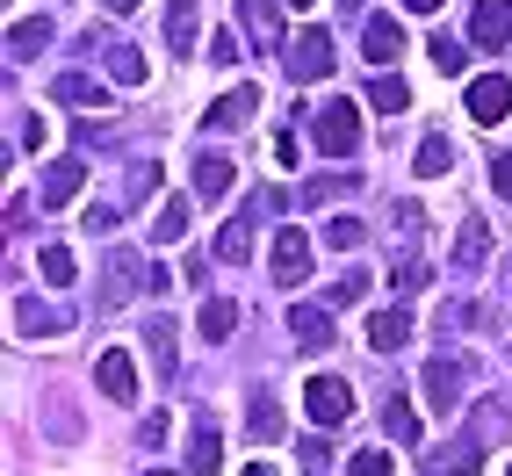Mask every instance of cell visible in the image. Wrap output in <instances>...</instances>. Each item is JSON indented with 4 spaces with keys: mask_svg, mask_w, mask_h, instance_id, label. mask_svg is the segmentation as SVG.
Returning a JSON list of instances; mask_svg holds the SVG:
<instances>
[{
    "mask_svg": "<svg viewBox=\"0 0 512 476\" xmlns=\"http://www.w3.org/2000/svg\"><path fill=\"white\" fill-rule=\"evenodd\" d=\"M282 65H289V80H303V87H311V80H325L332 65H339V51H332V37H325V29H303V37L282 51Z\"/></svg>",
    "mask_w": 512,
    "mask_h": 476,
    "instance_id": "1",
    "label": "cell"
},
{
    "mask_svg": "<svg viewBox=\"0 0 512 476\" xmlns=\"http://www.w3.org/2000/svg\"><path fill=\"white\" fill-rule=\"evenodd\" d=\"M303 412H311V426H347L354 419V390L339 376H311L303 383Z\"/></svg>",
    "mask_w": 512,
    "mask_h": 476,
    "instance_id": "2",
    "label": "cell"
},
{
    "mask_svg": "<svg viewBox=\"0 0 512 476\" xmlns=\"http://www.w3.org/2000/svg\"><path fill=\"white\" fill-rule=\"evenodd\" d=\"M361 145V116H354V101H332V109H318V152L325 159H347Z\"/></svg>",
    "mask_w": 512,
    "mask_h": 476,
    "instance_id": "3",
    "label": "cell"
},
{
    "mask_svg": "<svg viewBox=\"0 0 512 476\" xmlns=\"http://www.w3.org/2000/svg\"><path fill=\"white\" fill-rule=\"evenodd\" d=\"M267 260H275V282H282V289L311 282V238H303L296 224H282V238H275V253H267Z\"/></svg>",
    "mask_w": 512,
    "mask_h": 476,
    "instance_id": "4",
    "label": "cell"
},
{
    "mask_svg": "<svg viewBox=\"0 0 512 476\" xmlns=\"http://www.w3.org/2000/svg\"><path fill=\"white\" fill-rule=\"evenodd\" d=\"M65 325H73L65 303H44V296H22V303H15V332H22V339H58Z\"/></svg>",
    "mask_w": 512,
    "mask_h": 476,
    "instance_id": "5",
    "label": "cell"
},
{
    "mask_svg": "<svg viewBox=\"0 0 512 476\" xmlns=\"http://www.w3.org/2000/svg\"><path fill=\"white\" fill-rule=\"evenodd\" d=\"M505 37H512V0H476V8H469V44L498 51Z\"/></svg>",
    "mask_w": 512,
    "mask_h": 476,
    "instance_id": "6",
    "label": "cell"
},
{
    "mask_svg": "<svg viewBox=\"0 0 512 476\" xmlns=\"http://www.w3.org/2000/svg\"><path fill=\"white\" fill-rule=\"evenodd\" d=\"M94 383H101V397H116V404H130V397H138V361H130L123 347H109V354L94 361Z\"/></svg>",
    "mask_w": 512,
    "mask_h": 476,
    "instance_id": "7",
    "label": "cell"
},
{
    "mask_svg": "<svg viewBox=\"0 0 512 476\" xmlns=\"http://www.w3.org/2000/svg\"><path fill=\"white\" fill-rule=\"evenodd\" d=\"M462 383H469L462 361H448V354L426 361V404H433V412H455V404H462Z\"/></svg>",
    "mask_w": 512,
    "mask_h": 476,
    "instance_id": "8",
    "label": "cell"
},
{
    "mask_svg": "<svg viewBox=\"0 0 512 476\" xmlns=\"http://www.w3.org/2000/svg\"><path fill=\"white\" fill-rule=\"evenodd\" d=\"M505 109H512V80H505V73L469 80V116H476V123H505Z\"/></svg>",
    "mask_w": 512,
    "mask_h": 476,
    "instance_id": "9",
    "label": "cell"
},
{
    "mask_svg": "<svg viewBox=\"0 0 512 476\" xmlns=\"http://www.w3.org/2000/svg\"><path fill=\"white\" fill-rule=\"evenodd\" d=\"M253 109H260V87H253V80H238L231 94H217V101H210V116H202V123H210V130H238Z\"/></svg>",
    "mask_w": 512,
    "mask_h": 476,
    "instance_id": "10",
    "label": "cell"
},
{
    "mask_svg": "<svg viewBox=\"0 0 512 476\" xmlns=\"http://www.w3.org/2000/svg\"><path fill=\"white\" fill-rule=\"evenodd\" d=\"M289 332H296V347H332V311L325 303H289Z\"/></svg>",
    "mask_w": 512,
    "mask_h": 476,
    "instance_id": "11",
    "label": "cell"
},
{
    "mask_svg": "<svg viewBox=\"0 0 512 476\" xmlns=\"http://www.w3.org/2000/svg\"><path fill=\"white\" fill-rule=\"evenodd\" d=\"M188 217H195V202H188V195H166L159 210H152V246H181V238H188Z\"/></svg>",
    "mask_w": 512,
    "mask_h": 476,
    "instance_id": "12",
    "label": "cell"
},
{
    "mask_svg": "<svg viewBox=\"0 0 512 476\" xmlns=\"http://www.w3.org/2000/svg\"><path fill=\"white\" fill-rule=\"evenodd\" d=\"M361 51H368V65H397V58H404V29H397L390 15H375V22L361 29Z\"/></svg>",
    "mask_w": 512,
    "mask_h": 476,
    "instance_id": "13",
    "label": "cell"
},
{
    "mask_svg": "<svg viewBox=\"0 0 512 476\" xmlns=\"http://www.w3.org/2000/svg\"><path fill=\"white\" fill-rule=\"evenodd\" d=\"M404 339H412V311H375L368 318V347L375 354H397Z\"/></svg>",
    "mask_w": 512,
    "mask_h": 476,
    "instance_id": "14",
    "label": "cell"
},
{
    "mask_svg": "<svg viewBox=\"0 0 512 476\" xmlns=\"http://www.w3.org/2000/svg\"><path fill=\"white\" fill-rule=\"evenodd\" d=\"M80 181H87V166H80V159H51V166H44V202H51V210H58V202H73Z\"/></svg>",
    "mask_w": 512,
    "mask_h": 476,
    "instance_id": "15",
    "label": "cell"
},
{
    "mask_svg": "<svg viewBox=\"0 0 512 476\" xmlns=\"http://www.w3.org/2000/svg\"><path fill=\"white\" fill-rule=\"evenodd\" d=\"M224 188H231V159L202 152L195 159V202H224Z\"/></svg>",
    "mask_w": 512,
    "mask_h": 476,
    "instance_id": "16",
    "label": "cell"
},
{
    "mask_svg": "<svg viewBox=\"0 0 512 476\" xmlns=\"http://www.w3.org/2000/svg\"><path fill=\"white\" fill-rule=\"evenodd\" d=\"M51 37H58V22L29 15V22H15V29H8V51H15V58H37V51H44Z\"/></svg>",
    "mask_w": 512,
    "mask_h": 476,
    "instance_id": "17",
    "label": "cell"
},
{
    "mask_svg": "<svg viewBox=\"0 0 512 476\" xmlns=\"http://www.w3.org/2000/svg\"><path fill=\"white\" fill-rule=\"evenodd\" d=\"M195 15H202V0H174V8H166V44L174 51L195 44Z\"/></svg>",
    "mask_w": 512,
    "mask_h": 476,
    "instance_id": "18",
    "label": "cell"
},
{
    "mask_svg": "<svg viewBox=\"0 0 512 476\" xmlns=\"http://www.w3.org/2000/svg\"><path fill=\"white\" fill-rule=\"evenodd\" d=\"M188 469H195V476H217V469H224V440H217V426H202V433H195Z\"/></svg>",
    "mask_w": 512,
    "mask_h": 476,
    "instance_id": "19",
    "label": "cell"
},
{
    "mask_svg": "<svg viewBox=\"0 0 512 476\" xmlns=\"http://www.w3.org/2000/svg\"><path fill=\"white\" fill-rule=\"evenodd\" d=\"M484 253H491L484 224H476V217H462V231H455V260H462V267H484Z\"/></svg>",
    "mask_w": 512,
    "mask_h": 476,
    "instance_id": "20",
    "label": "cell"
},
{
    "mask_svg": "<svg viewBox=\"0 0 512 476\" xmlns=\"http://www.w3.org/2000/svg\"><path fill=\"white\" fill-rule=\"evenodd\" d=\"M231 325H238V303H224V296L202 303V339H231Z\"/></svg>",
    "mask_w": 512,
    "mask_h": 476,
    "instance_id": "21",
    "label": "cell"
},
{
    "mask_svg": "<svg viewBox=\"0 0 512 476\" xmlns=\"http://www.w3.org/2000/svg\"><path fill=\"white\" fill-rule=\"evenodd\" d=\"M58 101H73V109H101V87L94 80H80V73H58V87H51Z\"/></svg>",
    "mask_w": 512,
    "mask_h": 476,
    "instance_id": "22",
    "label": "cell"
},
{
    "mask_svg": "<svg viewBox=\"0 0 512 476\" xmlns=\"http://www.w3.org/2000/svg\"><path fill=\"white\" fill-rule=\"evenodd\" d=\"M109 80H123V87H145V58L130 51V44H116V51H109Z\"/></svg>",
    "mask_w": 512,
    "mask_h": 476,
    "instance_id": "23",
    "label": "cell"
},
{
    "mask_svg": "<svg viewBox=\"0 0 512 476\" xmlns=\"http://www.w3.org/2000/svg\"><path fill=\"white\" fill-rule=\"evenodd\" d=\"M246 426H253V440H275V433H282V404H275V397H253Z\"/></svg>",
    "mask_w": 512,
    "mask_h": 476,
    "instance_id": "24",
    "label": "cell"
},
{
    "mask_svg": "<svg viewBox=\"0 0 512 476\" xmlns=\"http://www.w3.org/2000/svg\"><path fill=\"white\" fill-rule=\"evenodd\" d=\"M238 15H246V29L260 44H275V0H238Z\"/></svg>",
    "mask_w": 512,
    "mask_h": 476,
    "instance_id": "25",
    "label": "cell"
},
{
    "mask_svg": "<svg viewBox=\"0 0 512 476\" xmlns=\"http://www.w3.org/2000/svg\"><path fill=\"white\" fill-rule=\"evenodd\" d=\"M368 101H375V109H412V87H404L397 73H383V80L368 87Z\"/></svg>",
    "mask_w": 512,
    "mask_h": 476,
    "instance_id": "26",
    "label": "cell"
},
{
    "mask_svg": "<svg viewBox=\"0 0 512 476\" xmlns=\"http://www.w3.org/2000/svg\"><path fill=\"white\" fill-rule=\"evenodd\" d=\"M145 347H152V361L166 368V376H174V325H166V318H152V325H145Z\"/></svg>",
    "mask_w": 512,
    "mask_h": 476,
    "instance_id": "27",
    "label": "cell"
},
{
    "mask_svg": "<svg viewBox=\"0 0 512 476\" xmlns=\"http://www.w3.org/2000/svg\"><path fill=\"white\" fill-rule=\"evenodd\" d=\"M361 231H368L361 217H332V224H325V246H332V253H354V246H361Z\"/></svg>",
    "mask_w": 512,
    "mask_h": 476,
    "instance_id": "28",
    "label": "cell"
},
{
    "mask_svg": "<svg viewBox=\"0 0 512 476\" xmlns=\"http://www.w3.org/2000/svg\"><path fill=\"white\" fill-rule=\"evenodd\" d=\"M448 166H455L448 138H426V145H419V174H426V181H440V174H448Z\"/></svg>",
    "mask_w": 512,
    "mask_h": 476,
    "instance_id": "29",
    "label": "cell"
},
{
    "mask_svg": "<svg viewBox=\"0 0 512 476\" xmlns=\"http://www.w3.org/2000/svg\"><path fill=\"white\" fill-rule=\"evenodd\" d=\"M361 296H368V267H347V275L325 289V303H361Z\"/></svg>",
    "mask_w": 512,
    "mask_h": 476,
    "instance_id": "30",
    "label": "cell"
},
{
    "mask_svg": "<svg viewBox=\"0 0 512 476\" xmlns=\"http://www.w3.org/2000/svg\"><path fill=\"white\" fill-rule=\"evenodd\" d=\"M37 267H44V275H51L58 289H65V282H73V275H80V260H73V253H65V246H44V260H37Z\"/></svg>",
    "mask_w": 512,
    "mask_h": 476,
    "instance_id": "31",
    "label": "cell"
},
{
    "mask_svg": "<svg viewBox=\"0 0 512 476\" xmlns=\"http://www.w3.org/2000/svg\"><path fill=\"white\" fill-rule=\"evenodd\" d=\"M246 253H253V238H246V231H238V224H224V231H217V260H231V267H238V260H246Z\"/></svg>",
    "mask_w": 512,
    "mask_h": 476,
    "instance_id": "32",
    "label": "cell"
},
{
    "mask_svg": "<svg viewBox=\"0 0 512 476\" xmlns=\"http://www.w3.org/2000/svg\"><path fill=\"white\" fill-rule=\"evenodd\" d=\"M347 476H397V462H390L383 448H368V455H354V462H347Z\"/></svg>",
    "mask_w": 512,
    "mask_h": 476,
    "instance_id": "33",
    "label": "cell"
},
{
    "mask_svg": "<svg viewBox=\"0 0 512 476\" xmlns=\"http://www.w3.org/2000/svg\"><path fill=\"white\" fill-rule=\"evenodd\" d=\"M433 65H440V73H462V44L455 37H433Z\"/></svg>",
    "mask_w": 512,
    "mask_h": 476,
    "instance_id": "34",
    "label": "cell"
},
{
    "mask_svg": "<svg viewBox=\"0 0 512 476\" xmlns=\"http://www.w3.org/2000/svg\"><path fill=\"white\" fill-rule=\"evenodd\" d=\"M390 433L404 440V448H412V440H419V412H404V404H390Z\"/></svg>",
    "mask_w": 512,
    "mask_h": 476,
    "instance_id": "35",
    "label": "cell"
},
{
    "mask_svg": "<svg viewBox=\"0 0 512 476\" xmlns=\"http://www.w3.org/2000/svg\"><path fill=\"white\" fill-rule=\"evenodd\" d=\"M491 188H498V195H512V152H505V159H491Z\"/></svg>",
    "mask_w": 512,
    "mask_h": 476,
    "instance_id": "36",
    "label": "cell"
},
{
    "mask_svg": "<svg viewBox=\"0 0 512 476\" xmlns=\"http://www.w3.org/2000/svg\"><path fill=\"white\" fill-rule=\"evenodd\" d=\"M210 58H217V65H231V58H238V37H231V29H217V44H210Z\"/></svg>",
    "mask_w": 512,
    "mask_h": 476,
    "instance_id": "37",
    "label": "cell"
},
{
    "mask_svg": "<svg viewBox=\"0 0 512 476\" xmlns=\"http://www.w3.org/2000/svg\"><path fill=\"white\" fill-rule=\"evenodd\" d=\"M440 8V0H404V15H433Z\"/></svg>",
    "mask_w": 512,
    "mask_h": 476,
    "instance_id": "38",
    "label": "cell"
},
{
    "mask_svg": "<svg viewBox=\"0 0 512 476\" xmlns=\"http://www.w3.org/2000/svg\"><path fill=\"white\" fill-rule=\"evenodd\" d=\"M101 8H109V15H130V8H138V0H101Z\"/></svg>",
    "mask_w": 512,
    "mask_h": 476,
    "instance_id": "39",
    "label": "cell"
},
{
    "mask_svg": "<svg viewBox=\"0 0 512 476\" xmlns=\"http://www.w3.org/2000/svg\"><path fill=\"white\" fill-rule=\"evenodd\" d=\"M246 476H275V469H267V462H253V469H246Z\"/></svg>",
    "mask_w": 512,
    "mask_h": 476,
    "instance_id": "40",
    "label": "cell"
},
{
    "mask_svg": "<svg viewBox=\"0 0 512 476\" xmlns=\"http://www.w3.org/2000/svg\"><path fill=\"white\" fill-rule=\"evenodd\" d=\"M289 8H311V0H289Z\"/></svg>",
    "mask_w": 512,
    "mask_h": 476,
    "instance_id": "41",
    "label": "cell"
},
{
    "mask_svg": "<svg viewBox=\"0 0 512 476\" xmlns=\"http://www.w3.org/2000/svg\"><path fill=\"white\" fill-rule=\"evenodd\" d=\"M152 476H166V469H152Z\"/></svg>",
    "mask_w": 512,
    "mask_h": 476,
    "instance_id": "42",
    "label": "cell"
},
{
    "mask_svg": "<svg viewBox=\"0 0 512 476\" xmlns=\"http://www.w3.org/2000/svg\"><path fill=\"white\" fill-rule=\"evenodd\" d=\"M505 476H512V469H505Z\"/></svg>",
    "mask_w": 512,
    "mask_h": 476,
    "instance_id": "43",
    "label": "cell"
}]
</instances>
